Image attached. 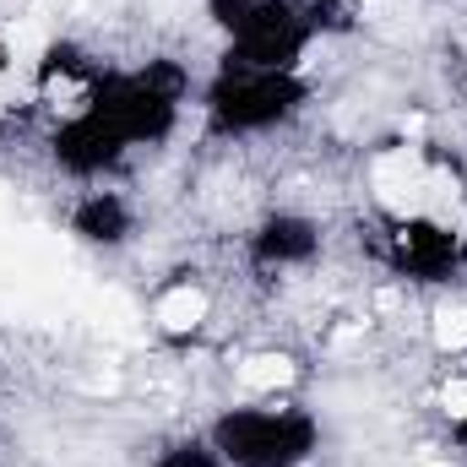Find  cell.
Instances as JSON below:
<instances>
[{
    "instance_id": "6da1fadb",
    "label": "cell",
    "mask_w": 467,
    "mask_h": 467,
    "mask_svg": "<svg viewBox=\"0 0 467 467\" xmlns=\"http://www.w3.org/2000/svg\"><path fill=\"white\" fill-rule=\"evenodd\" d=\"M430 169H424V158H419V147H397V152H386L380 163H375V191H380V202L386 207H397V213H424L430 207Z\"/></svg>"
},
{
    "instance_id": "277c9868",
    "label": "cell",
    "mask_w": 467,
    "mask_h": 467,
    "mask_svg": "<svg viewBox=\"0 0 467 467\" xmlns=\"http://www.w3.org/2000/svg\"><path fill=\"white\" fill-rule=\"evenodd\" d=\"M5 44H11V55H16L22 66H33V60H38V49H44V27H38V22H27V16H16V22L5 27Z\"/></svg>"
},
{
    "instance_id": "7a4b0ae2",
    "label": "cell",
    "mask_w": 467,
    "mask_h": 467,
    "mask_svg": "<svg viewBox=\"0 0 467 467\" xmlns=\"http://www.w3.org/2000/svg\"><path fill=\"white\" fill-rule=\"evenodd\" d=\"M207 321V294L202 288H169L158 299V327L163 332H196Z\"/></svg>"
},
{
    "instance_id": "9c48e42d",
    "label": "cell",
    "mask_w": 467,
    "mask_h": 467,
    "mask_svg": "<svg viewBox=\"0 0 467 467\" xmlns=\"http://www.w3.org/2000/svg\"><path fill=\"white\" fill-rule=\"evenodd\" d=\"M424 467H446V462H424Z\"/></svg>"
},
{
    "instance_id": "3957f363",
    "label": "cell",
    "mask_w": 467,
    "mask_h": 467,
    "mask_svg": "<svg viewBox=\"0 0 467 467\" xmlns=\"http://www.w3.org/2000/svg\"><path fill=\"white\" fill-rule=\"evenodd\" d=\"M239 380H244L250 391H272V386H288V380H294V364H288L283 353H255V358L239 364Z\"/></svg>"
},
{
    "instance_id": "8992f818",
    "label": "cell",
    "mask_w": 467,
    "mask_h": 467,
    "mask_svg": "<svg viewBox=\"0 0 467 467\" xmlns=\"http://www.w3.org/2000/svg\"><path fill=\"white\" fill-rule=\"evenodd\" d=\"M364 16H369L375 27H397V22L413 16V0H364Z\"/></svg>"
},
{
    "instance_id": "ba28073f",
    "label": "cell",
    "mask_w": 467,
    "mask_h": 467,
    "mask_svg": "<svg viewBox=\"0 0 467 467\" xmlns=\"http://www.w3.org/2000/svg\"><path fill=\"white\" fill-rule=\"evenodd\" d=\"M5 99H11V77H0V104H5Z\"/></svg>"
},
{
    "instance_id": "5b68a950",
    "label": "cell",
    "mask_w": 467,
    "mask_h": 467,
    "mask_svg": "<svg viewBox=\"0 0 467 467\" xmlns=\"http://www.w3.org/2000/svg\"><path fill=\"white\" fill-rule=\"evenodd\" d=\"M435 343H441V348H467V310L462 305H451V310H441V316H435Z\"/></svg>"
},
{
    "instance_id": "52a82bcc",
    "label": "cell",
    "mask_w": 467,
    "mask_h": 467,
    "mask_svg": "<svg viewBox=\"0 0 467 467\" xmlns=\"http://www.w3.org/2000/svg\"><path fill=\"white\" fill-rule=\"evenodd\" d=\"M441 402H446V413H451V419H467V375H457V380H446V386H441Z\"/></svg>"
}]
</instances>
